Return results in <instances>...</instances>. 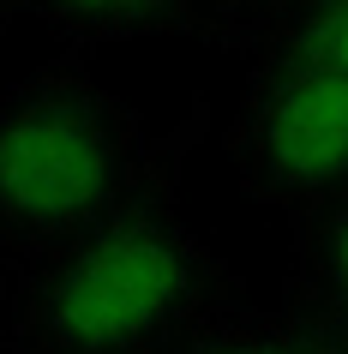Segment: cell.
Returning <instances> with one entry per match:
<instances>
[{
    "instance_id": "1",
    "label": "cell",
    "mask_w": 348,
    "mask_h": 354,
    "mask_svg": "<svg viewBox=\"0 0 348 354\" xmlns=\"http://www.w3.org/2000/svg\"><path fill=\"white\" fill-rule=\"evenodd\" d=\"M204 259L156 210H114L60 246L30 288V336L42 354H150L186 324Z\"/></svg>"
},
{
    "instance_id": "2",
    "label": "cell",
    "mask_w": 348,
    "mask_h": 354,
    "mask_svg": "<svg viewBox=\"0 0 348 354\" xmlns=\"http://www.w3.org/2000/svg\"><path fill=\"white\" fill-rule=\"evenodd\" d=\"M127 120L84 78L42 73L0 109V223L19 246H73L120 210Z\"/></svg>"
},
{
    "instance_id": "3",
    "label": "cell",
    "mask_w": 348,
    "mask_h": 354,
    "mask_svg": "<svg viewBox=\"0 0 348 354\" xmlns=\"http://www.w3.org/2000/svg\"><path fill=\"white\" fill-rule=\"evenodd\" d=\"M246 162L294 198H348V73L282 55L246 102Z\"/></svg>"
},
{
    "instance_id": "4",
    "label": "cell",
    "mask_w": 348,
    "mask_h": 354,
    "mask_svg": "<svg viewBox=\"0 0 348 354\" xmlns=\"http://www.w3.org/2000/svg\"><path fill=\"white\" fill-rule=\"evenodd\" d=\"M181 354H348V336L282 313H228L204 324Z\"/></svg>"
},
{
    "instance_id": "5",
    "label": "cell",
    "mask_w": 348,
    "mask_h": 354,
    "mask_svg": "<svg viewBox=\"0 0 348 354\" xmlns=\"http://www.w3.org/2000/svg\"><path fill=\"white\" fill-rule=\"evenodd\" d=\"M174 6L181 0H37L42 19H55L60 30H78V37H138V30L168 24Z\"/></svg>"
},
{
    "instance_id": "6",
    "label": "cell",
    "mask_w": 348,
    "mask_h": 354,
    "mask_svg": "<svg viewBox=\"0 0 348 354\" xmlns=\"http://www.w3.org/2000/svg\"><path fill=\"white\" fill-rule=\"evenodd\" d=\"M312 259H318V282H324V295H330L336 330L348 336V198H330V210L318 216Z\"/></svg>"
},
{
    "instance_id": "7",
    "label": "cell",
    "mask_w": 348,
    "mask_h": 354,
    "mask_svg": "<svg viewBox=\"0 0 348 354\" xmlns=\"http://www.w3.org/2000/svg\"><path fill=\"white\" fill-rule=\"evenodd\" d=\"M289 55L348 73V0H312V12L300 19V37L289 42Z\"/></svg>"
},
{
    "instance_id": "8",
    "label": "cell",
    "mask_w": 348,
    "mask_h": 354,
    "mask_svg": "<svg viewBox=\"0 0 348 354\" xmlns=\"http://www.w3.org/2000/svg\"><path fill=\"white\" fill-rule=\"evenodd\" d=\"M217 6H228V12H240V19H264V12H289V6H300V0H217Z\"/></svg>"
}]
</instances>
